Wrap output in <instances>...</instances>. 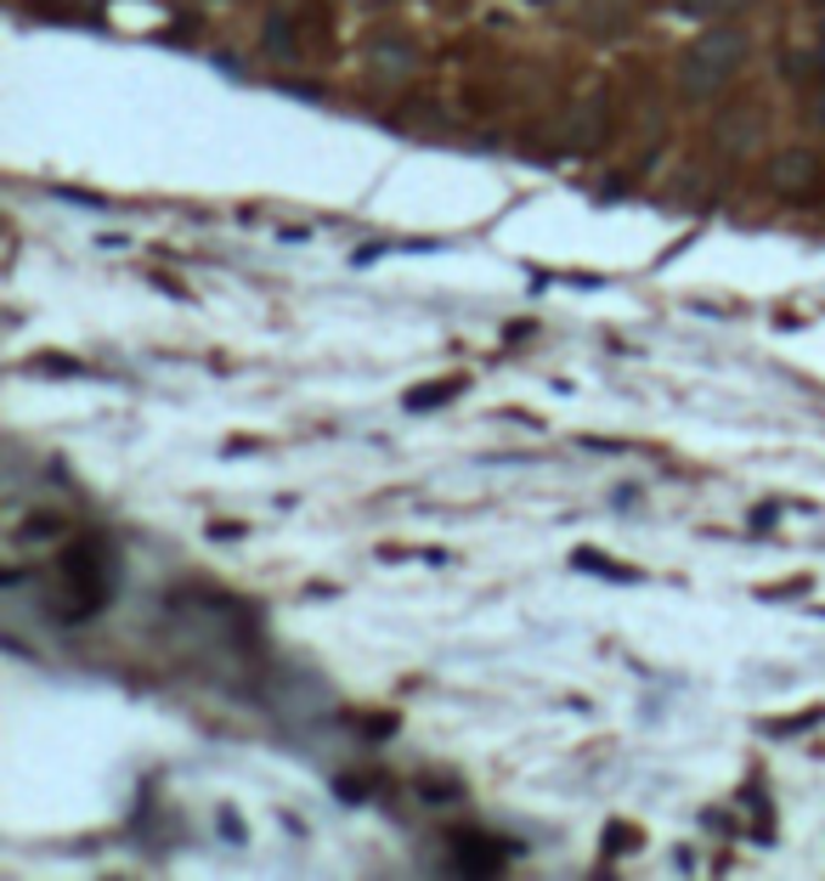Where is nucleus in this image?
I'll return each mask as SVG.
<instances>
[{
    "label": "nucleus",
    "mask_w": 825,
    "mask_h": 881,
    "mask_svg": "<svg viewBox=\"0 0 825 881\" xmlns=\"http://www.w3.org/2000/svg\"><path fill=\"white\" fill-rule=\"evenodd\" d=\"M464 390V379H430V384H413L408 396H402V407L408 413H430V407H442V402H453Z\"/></svg>",
    "instance_id": "7"
},
{
    "label": "nucleus",
    "mask_w": 825,
    "mask_h": 881,
    "mask_svg": "<svg viewBox=\"0 0 825 881\" xmlns=\"http://www.w3.org/2000/svg\"><path fill=\"white\" fill-rule=\"evenodd\" d=\"M747 63V34L741 29H707L701 40L685 45V57H678V91L690 96V103H707L730 85Z\"/></svg>",
    "instance_id": "1"
},
{
    "label": "nucleus",
    "mask_w": 825,
    "mask_h": 881,
    "mask_svg": "<svg viewBox=\"0 0 825 881\" xmlns=\"http://www.w3.org/2000/svg\"><path fill=\"white\" fill-rule=\"evenodd\" d=\"M509 859H515V848H509V842H498V837H480V830H458V837H453V864H458L464 875L504 870Z\"/></svg>",
    "instance_id": "5"
},
{
    "label": "nucleus",
    "mask_w": 825,
    "mask_h": 881,
    "mask_svg": "<svg viewBox=\"0 0 825 881\" xmlns=\"http://www.w3.org/2000/svg\"><path fill=\"white\" fill-rule=\"evenodd\" d=\"M526 7H560V0H526Z\"/></svg>",
    "instance_id": "12"
},
{
    "label": "nucleus",
    "mask_w": 825,
    "mask_h": 881,
    "mask_svg": "<svg viewBox=\"0 0 825 881\" xmlns=\"http://www.w3.org/2000/svg\"><path fill=\"white\" fill-rule=\"evenodd\" d=\"M605 136H611V96L605 91L577 96V103L565 108V119H560V147L565 153H600Z\"/></svg>",
    "instance_id": "2"
},
{
    "label": "nucleus",
    "mask_w": 825,
    "mask_h": 881,
    "mask_svg": "<svg viewBox=\"0 0 825 881\" xmlns=\"http://www.w3.org/2000/svg\"><path fill=\"white\" fill-rule=\"evenodd\" d=\"M819 176H825V164L808 153V147H786V153L769 159V192H781V199H792V204L814 199Z\"/></svg>",
    "instance_id": "3"
},
{
    "label": "nucleus",
    "mask_w": 825,
    "mask_h": 881,
    "mask_svg": "<svg viewBox=\"0 0 825 881\" xmlns=\"http://www.w3.org/2000/svg\"><path fill=\"white\" fill-rule=\"evenodd\" d=\"M622 18H627V0H594V7H589V23H594V29H616Z\"/></svg>",
    "instance_id": "10"
},
{
    "label": "nucleus",
    "mask_w": 825,
    "mask_h": 881,
    "mask_svg": "<svg viewBox=\"0 0 825 881\" xmlns=\"http://www.w3.org/2000/svg\"><path fill=\"white\" fill-rule=\"evenodd\" d=\"M673 12H685V18H701V23H723V18L747 12V0H673Z\"/></svg>",
    "instance_id": "9"
},
{
    "label": "nucleus",
    "mask_w": 825,
    "mask_h": 881,
    "mask_svg": "<svg viewBox=\"0 0 825 881\" xmlns=\"http://www.w3.org/2000/svg\"><path fill=\"white\" fill-rule=\"evenodd\" d=\"M808 7H825V0H808Z\"/></svg>",
    "instance_id": "13"
},
{
    "label": "nucleus",
    "mask_w": 825,
    "mask_h": 881,
    "mask_svg": "<svg viewBox=\"0 0 825 881\" xmlns=\"http://www.w3.org/2000/svg\"><path fill=\"white\" fill-rule=\"evenodd\" d=\"M261 45H266V57H277V63H295L300 57V40H295V23H288V18H272L266 34H261Z\"/></svg>",
    "instance_id": "8"
},
{
    "label": "nucleus",
    "mask_w": 825,
    "mask_h": 881,
    "mask_svg": "<svg viewBox=\"0 0 825 881\" xmlns=\"http://www.w3.org/2000/svg\"><path fill=\"white\" fill-rule=\"evenodd\" d=\"M362 63H368V74H373L379 85H408V79L419 74V45H413L408 34H373L368 52H362Z\"/></svg>",
    "instance_id": "4"
},
{
    "label": "nucleus",
    "mask_w": 825,
    "mask_h": 881,
    "mask_svg": "<svg viewBox=\"0 0 825 881\" xmlns=\"http://www.w3.org/2000/svg\"><path fill=\"white\" fill-rule=\"evenodd\" d=\"M763 130H769V114H763V108H730V114L718 119V147H723L730 159H747V153H758Z\"/></svg>",
    "instance_id": "6"
},
{
    "label": "nucleus",
    "mask_w": 825,
    "mask_h": 881,
    "mask_svg": "<svg viewBox=\"0 0 825 881\" xmlns=\"http://www.w3.org/2000/svg\"><path fill=\"white\" fill-rule=\"evenodd\" d=\"M808 119H814V130H825V79H819L814 96H808Z\"/></svg>",
    "instance_id": "11"
}]
</instances>
